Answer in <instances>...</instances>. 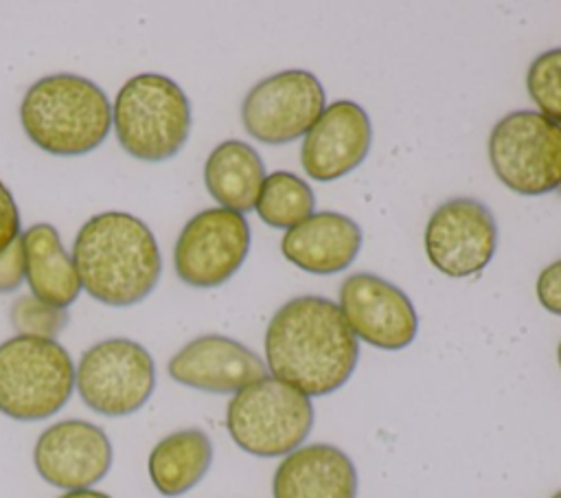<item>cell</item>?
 <instances>
[{
  "mask_svg": "<svg viewBox=\"0 0 561 498\" xmlns=\"http://www.w3.org/2000/svg\"><path fill=\"white\" fill-rule=\"evenodd\" d=\"M274 498H357V469L331 443H309L289 452L272 478Z\"/></svg>",
  "mask_w": 561,
  "mask_h": 498,
  "instance_id": "16",
  "label": "cell"
},
{
  "mask_svg": "<svg viewBox=\"0 0 561 498\" xmlns=\"http://www.w3.org/2000/svg\"><path fill=\"white\" fill-rule=\"evenodd\" d=\"M24 281V252L22 239H15L4 252H0V294L15 292Z\"/></svg>",
  "mask_w": 561,
  "mask_h": 498,
  "instance_id": "24",
  "label": "cell"
},
{
  "mask_svg": "<svg viewBox=\"0 0 561 498\" xmlns=\"http://www.w3.org/2000/svg\"><path fill=\"white\" fill-rule=\"evenodd\" d=\"M557 191H559V195H561V184H559V189H557Z\"/></svg>",
  "mask_w": 561,
  "mask_h": 498,
  "instance_id": "30",
  "label": "cell"
},
{
  "mask_svg": "<svg viewBox=\"0 0 561 498\" xmlns=\"http://www.w3.org/2000/svg\"><path fill=\"white\" fill-rule=\"evenodd\" d=\"M370 145L373 125L366 110L351 99H340L329 103L302 136L300 162L311 180L331 182L357 169Z\"/></svg>",
  "mask_w": 561,
  "mask_h": 498,
  "instance_id": "14",
  "label": "cell"
},
{
  "mask_svg": "<svg viewBox=\"0 0 561 498\" xmlns=\"http://www.w3.org/2000/svg\"><path fill=\"white\" fill-rule=\"evenodd\" d=\"M313 189L291 171H274L265 178L254 211L272 228H294L313 215Z\"/></svg>",
  "mask_w": 561,
  "mask_h": 498,
  "instance_id": "21",
  "label": "cell"
},
{
  "mask_svg": "<svg viewBox=\"0 0 561 498\" xmlns=\"http://www.w3.org/2000/svg\"><path fill=\"white\" fill-rule=\"evenodd\" d=\"M337 307L355 338L377 349L399 351L416 338L419 318L410 296L383 276L348 274L340 285Z\"/></svg>",
  "mask_w": 561,
  "mask_h": 498,
  "instance_id": "12",
  "label": "cell"
},
{
  "mask_svg": "<svg viewBox=\"0 0 561 498\" xmlns=\"http://www.w3.org/2000/svg\"><path fill=\"white\" fill-rule=\"evenodd\" d=\"M24 281L31 294L53 307L66 309L81 294V281L72 257L64 250L59 230L53 224L39 222L22 235Z\"/></svg>",
  "mask_w": 561,
  "mask_h": 498,
  "instance_id": "18",
  "label": "cell"
},
{
  "mask_svg": "<svg viewBox=\"0 0 561 498\" xmlns=\"http://www.w3.org/2000/svg\"><path fill=\"white\" fill-rule=\"evenodd\" d=\"M497 180L519 195H543L561 184V125L535 110L502 116L489 134Z\"/></svg>",
  "mask_w": 561,
  "mask_h": 498,
  "instance_id": "7",
  "label": "cell"
},
{
  "mask_svg": "<svg viewBox=\"0 0 561 498\" xmlns=\"http://www.w3.org/2000/svg\"><path fill=\"white\" fill-rule=\"evenodd\" d=\"M526 88L539 114L561 125V48H550L533 59Z\"/></svg>",
  "mask_w": 561,
  "mask_h": 498,
  "instance_id": "23",
  "label": "cell"
},
{
  "mask_svg": "<svg viewBox=\"0 0 561 498\" xmlns=\"http://www.w3.org/2000/svg\"><path fill=\"white\" fill-rule=\"evenodd\" d=\"M362 248V228L348 215L320 211L289 228L280 250L289 263L309 274L346 270Z\"/></svg>",
  "mask_w": 561,
  "mask_h": 498,
  "instance_id": "17",
  "label": "cell"
},
{
  "mask_svg": "<svg viewBox=\"0 0 561 498\" xmlns=\"http://www.w3.org/2000/svg\"><path fill=\"white\" fill-rule=\"evenodd\" d=\"M248 250V219L221 206L206 208L193 215L175 239V274L191 287H217L243 265Z\"/></svg>",
  "mask_w": 561,
  "mask_h": 498,
  "instance_id": "10",
  "label": "cell"
},
{
  "mask_svg": "<svg viewBox=\"0 0 561 498\" xmlns=\"http://www.w3.org/2000/svg\"><path fill=\"white\" fill-rule=\"evenodd\" d=\"M191 121L184 90L158 72L129 77L112 103V127L118 145L145 162L173 158L188 140Z\"/></svg>",
  "mask_w": 561,
  "mask_h": 498,
  "instance_id": "4",
  "label": "cell"
},
{
  "mask_svg": "<svg viewBox=\"0 0 561 498\" xmlns=\"http://www.w3.org/2000/svg\"><path fill=\"white\" fill-rule=\"evenodd\" d=\"M26 138L53 156H83L110 134L112 103L105 90L72 72L46 75L28 86L20 101Z\"/></svg>",
  "mask_w": 561,
  "mask_h": 498,
  "instance_id": "3",
  "label": "cell"
},
{
  "mask_svg": "<svg viewBox=\"0 0 561 498\" xmlns=\"http://www.w3.org/2000/svg\"><path fill=\"white\" fill-rule=\"evenodd\" d=\"M552 498H561V489H559V491H557Z\"/></svg>",
  "mask_w": 561,
  "mask_h": 498,
  "instance_id": "29",
  "label": "cell"
},
{
  "mask_svg": "<svg viewBox=\"0 0 561 498\" xmlns=\"http://www.w3.org/2000/svg\"><path fill=\"white\" fill-rule=\"evenodd\" d=\"M75 388L92 412L103 417L134 415L156 388L153 358L129 338L94 342L75 366Z\"/></svg>",
  "mask_w": 561,
  "mask_h": 498,
  "instance_id": "8",
  "label": "cell"
},
{
  "mask_svg": "<svg viewBox=\"0 0 561 498\" xmlns=\"http://www.w3.org/2000/svg\"><path fill=\"white\" fill-rule=\"evenodd\" d=\"M311 426V397L276 377H263L237 391L226 408L230 439L261 459L287 456L305 443Z\"/></svg>",
  "mask_w": 561,
  "mask_h": 498,
  "instance_id": "6",
  "label": "cell"
},
{
  "mask_svg": "<svg viewBox=\"0 0 561 498\" xmlns=\"http://www.w3.org/2000/svg\"><path fill=\"white\" fill-rule=\"evenodd\" d=\"M537 298L543 309L561 316V259L546 265L537 276Z\"/></svg>",
  "mask_w": 561,
  "mask_h": 498,
  "instance_id": "25",
  "label": "cell"
},
{
  "mask_svg": "<svg viewBox=\"0 0 561 498\" xmlns=\"http://www.w3.org/2000/svg\"><path fill=\"white\" fill-rule=\"evenodd\" d=\"M70 257L81 287L110 307H131L145 301L162 274L153 230L123 211L92 215L79 228Z\"/></svg>",
  "mask_w": 561,
  "mask_h": 498,
  "instance_id": "2",
  "label": "cell"
},
{
  "mask_svg": "<svg viewBox=\"0 0 561 498\" xmlns=\"http://www.w3.org/2000/svg\"><path fill=\"white\" fill-rule=\"evenodd\" d=\"M213 465V441L199 428H182L160 439L147 459V472L158 494L167 498L191 491Z\"/></svg>",
  "mask_w": 561,
  "mask_h": 498,
  "instance_id": "20",
  "label": "cell"
},
{
  "mask_svg": "<svg viewBox=\"0 0 561 498\" xmlns=\"http://www.w3.org/2000/svg\"><path fill=\"white\" fill-rule=\"evenodd\" d=\"M9 320L15 336L57 340V336L70 322V314L68 309L53 307L33 294H18V298L11 303Z\"/></svg>",
  "mask_w": 561,
  "mask_h": 498,
  "instance_id": "22",
  "label": "cell"
},
{
  "mask_svg": "<svg viewBox=\"0 0 561 498\" xmlns=\"http://www.w3.org/2000/svg\"><path fill=\"white\" fill-rule=\"evenodd\" d=\"M171 380L182 386L228 395L267 377L265 362L245 344L221 333L186 342L167 364Z\"/></svg>",
  "mask_w": 561,
  "mask_h": 498,
  "instance_id": "15",
  "label": "cell"
},
{
  "mask_svg": "<svg viewBox=\"0 0 561 498\" xmlns=\"http://www.w3.org/2000/svg\"><path fill=\"white\" fill-rule=\"evenodd\" d=\"M75 391V362L57 340L13 336L0 342V412L42 421L59 412Z\"/></svg>",
  "mask_w": 561,
  "mask_h": 498,
  "instance_id": "5",
  "label": "cell"
},
{
  "mask_svg": "<svg viewBox=\"0 0 561 498\" xmlns=\"http://www.w3.org/2000/svg\"><path fill=\"white\" fill-rule=\"evenodd\" d=\"M114 450L105 430L85 419H61L35 441L33 465L39 478L64 491L92 489L112 467Z\"/></svg>",
  "mask_w": 561,
  "mask_h": 498,
  "instance_id": "13",
  "label": "cell"
},
{
  "mask_svg": "<svg viewBox=\"0 0 561 498\" xmlns=\"http://www.w3.org/2000/svg\"><path fill=\"white\" fill-rule=\"evenodd\" d=\"M557 360H559V366H561V342H559V349H557Z\"/></svg>",
  "mask_w": 561,
  "mask_h": 498,
  "instance_id": "28",
  "label": "cell"
},
{
  "mask_svg": "<svg viewBox=\"0 0 561 498\" xmlns=\"http://www.w3.org/2000/svg\"><path fill=\"white\" fill-rule=\"evenodd\" d=\"M20 208L9 191V186L0 180V252H4L15 239H20Z\"/></svg>",
  "mask_w": 561,
  "mask_h": 498,
  "instance_id": "26",
  "label": "cell"
},
{
  "mask_svg": "<svg viewBox=\"0 0 561 498\" xmlns=\"http://www.w3.org/2000/svg\"><path fill=\"white\" fill-rule=\"evenodd\" d=\"M265 178L259 151L237 138L219 143L204 162V184L213 200L241 215L254 211Z\"/></svg>",
  "mask_w": 561,
  "mask_h": 498,
  "instance_id": "19",
  "label": "cell"
},
{
  "mask_svg": "<svg viewBox=\"0 0 561 498\" xmlns=\"http://www.w3.org/2000/svg\"><path fill=\"white\" fill-rule=\"evenodd\" d=\"M357 360L359 342L331 298L296 296L280 305L267 325V371L307 397L342 388Z\"/></svg>",
  "mask_w": 561,
  "mask_h": 498,
  "instance_id": "1",
  "label": "cell"
},
{
  "mask_svg": "<svg viewBox=\"0 0 561 498\" xmlns=\"http://www.w3.org/2000/svg\"><path fill=\"white\" fill-rule=\"evenodd\" d=\"M497 248V224L486 204L473 197L443 202L425 226L430 263L454 279L478 274Z\"/></svg>",
  "mask_w": 561,
  "mask_h": 498,
  "instance_id": "11",
  "label": "cell"
},
{
  "mask_svg": "<svg viewBox=\"0 0 561 498\" xmlns=\"http://www.w3.org/2000/svg\"><path fill=\"white\" fill-rule=\"evenodd\" d=\"M324 103V86L313 72L280 70L250 88L241 103V123L259 143L285 145L313 127Z\"/></svg>",
  "mask_w": 561,
  "mask_h": 498,
  "instance_id": "9",
  "label": "cell"
},
{
  "mask_svg": "<svg viewBox=\"0 0 561 498\" xmlns=\"http://www.w3.org/2000/svg\"><path fill=\"white\" fill-rule=\"evenodd\" d=\"M57 498H112V496L99 489H79V491H64Z\"/></svg>",
  "mask_w": 561,
  "mask_h": 498,
  "instance_id": "27",
  "label": "cell"
}]
</instances>
